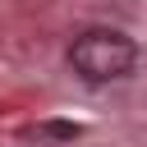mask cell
Returning <instances> with one entry per match:
<instances>
[{"label": "cell", "mask_w": 147, "mask_h": 147, "mask_svg": "<svg viewBox=\"0 0 147 147\" xmlns=\"http://www.w3.org/2000/svg\"><path fill=\"white\" fill-rule=\"evenodd\" d=\"M69 64L87 83H115V78H124L138 64V46L124 32H115V28H87V32L74 37Z\"/></svg>", "instance_id": "1"}]
</instances>
